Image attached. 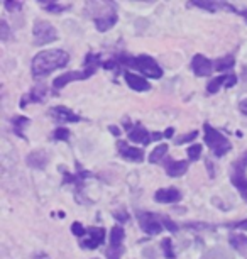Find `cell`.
I'll return each instance as SVG.
<instances>
[{"instance_id": "1", "label": "cell", "mask_w": 247, "mask_h": 259, "mask_svg": "<svg viewBox=\"0 0 247 259\" xmlns=\"http://www.w3.org/2000/svg\"><path fill=\"white\" fill-rule=\"evenodd\" d=\"M86 14L93 19L98 32H105L117 24V4L114 0H88L86 2Z\"/></svg>"}, {"instance_id": "2", "label": "cell", "mask_w": 247, "mask_h": 259, "mask_svg": "<svg viewBox=\"0 0 247 259\" xmlns=\"http://www.w3.org/2000/svg\"><path fill=\"white\" fill-rule=\"evenodd\" d=\"M70 63V55L63 50H46L34 56L32 60V75L34 78L47 76L50 73L60 68H65Z\"/></svg>"}, {"instance_id": "3", "label": "cell", "mask_w": 247, "mask_h": 259, "mask_svg": "<svg viewBox=\"0 0 247 259\" xmlns=\"http://www.w3.org/2000/svg\"><path fill=\"white\" fill-rule=\"evenodd\" d=\"M100 65H102L100 55L88 53V55L85 56V68L81 71H70V73H65V75L55 78V81H53V90H55V94H58V92H60L63 87H66L68 83L86 80V78H90L91 75H95Z\"/></svg>"}, {"instance_id": "4", "label": "cell", "mask_w": 247, "mask_h": 259, "mask_svg": "<svg viewBox=\"0 0 247 259\" xmlns=\"http://www.w3.org/2000/svg\"><path fill=\"white\" fill-rule=\"evenodd\" d=\"M120 65L129 66L137 70L139 73L146 75L149 78H161L163 76V68L158 65L156 60L147 55H140V56H127V55H120L115 58Z\"/></svg>"}, {"instance_id": "5", "label": "cell", "mask_w": 247, "mask_h": 259, "mask_svg": "<svg viewBox=\"0 0 247 259\" xmlns=\"http://www.w3.org/2000/svg\"><path fill=\"white\" fill-rule=\"evenodd\" d=\"M230 183L239 190L240 197L247 203V151H244L234 163L230 164Z\"/></svg>"}, {"instance_id": "6", "label": "cell", "mask_w": 247, "mask_h": 259, "mask_svg": "<svg viewBox=\"0 0 247 259\" xmlns=\"http://www.w3.org/2000/svg\"><path fill=\"white\" fill-rule=\"evenodd\" d=\"M203 134H205V144L217 158H222L232 149L230 141L217 129H214L210 124H203Z\"/></svg>"}, {"instance_id": "7", "label": "cell", "mask_w": 247, "mask_h": 259, "mask_svg": "<svg viewBox=\"0 0 247 259\" xmlns=\"http://www.w3.org/2000/svg\"><path fill=\"white\" fill-rule=\"evenodd\" d=\"M124 125H125L124 129H125V133H127L129 139L142 146L151 144L154 141L166 139V133H149V131L144 129L140 124H130L129 120H124Z\"/></svg>"}, {"instance_id": "8", "label": "cell", "mask_w": 247, "mask_h": 259, "mask_svg": "<svg viewBox=\"0 0 247 259\" xmlns=\"http://www.w3.org/2000/svg\"><path fill=\"white\" fill-rule=\"evenodd\" d=\"M135 217L139 221V226L147 236H158L163 232V215H156L151 212H135Z\"/></svg>"}, {"instance_id": "9", "label": "cell", "mask_w": 247, "mask_h": 259, "mask_svg": "<svg viewBox=\"0 0 247 259\" xmlns=\"http://www.w3.org/2000/svg\"><path fill=\"white\" fill-rule=\"evenodd\" d=\"M32 36H34V45L36 46H44L50 42L56 41L58 39V31L55 26H51L46 21H36L32 29Z\"/></svg>"}, {"instance_id": "10", "label": "cell", "mask_w": 247, "mask_h": 259, "mask_svg": "<svg viewBox=\"0 0 247 259\" xmlns=\"http://www.w3.org/2000/svg\"><path fill=\"white\" fill-rule=\"evenodd\" d=\"M124 239H125L124 229L120 226H114L109 236V249H107L109 259H120L124 252Z\"/></svg>"}, {"instance_id": "11", "label": "cell", "mask_w": 247, "mask_h": 259, "mask_svg": "<svg viewBox=\"0 0 247 259\" xmlns=\"http://www.w3.org/2000/svg\"><path fill=\"white\" fill-rule=\"evenodd\" d=\"M104 241H105V229L90 227V229H86L85 236L80 237V246L91 251V249H96L98 246H102Z\"/></svg>"}, {"instance_id": "12", "label": "cell", "mask_w": 247, "mask_h": 259, "mask_svg": "<svg viewBox=\"0 0 247 259\" xmlns=\"http://www.w3.org/2000/svg\"><path fill=\"white\" fill-rule=\"evenodd\" d=\"M190 2H191V6L203 9V11H208V12H217V11L237 12L235 7L227 2V0H190Z\"/></svg>"}, {"instance_id": "13", "label": "cell", "mask_w": 247, "mask_h": 259, "mask_svg": "<svg viewBox=\"0 0 247 259\" xmlns=\"http://www.w3.org/2000/svg\"><path fill=\"white\" fill-rule=\"evenodd\" d=\"M61 171H63V175H65V183H71V185H75V187H76V195H80L81 188H83V185H85V180L93 177L90 171H86L85 168H81L78 163H76V173L75 175L66 173L63 166H61Z\"/></svg>"}, {"instance_id": "14", "label": "cell", "mask_w": 247, "mask_h": 259, "mask_svg": "<svg viewBox=\"0 0 247 259\" xmlns=\"http://www.w3.org/2000/svg\"><path fill=\"white\" fill-rule=\"evenodd\" d=\"M117 149L124 159L132 161V163H142L144 161V151L135 148V146H130L127 141H117Z\"/></svg>"}, {"instance_id": "15", "label": "cell", "mask_w": 247, "mask_h": 259, "mask_svg": "<svg viewBox=\"0 0 247 259\" xmlns=\"http://www.w3.org/2000/svg\"><path fill=\"white\" fill-rule=\"evenodd\" d=\"M235 83H237V76L234 73H225V75H220V76H217L214 80L208 81L207 92L208 94H217L224 85L227 89H232V87H235Z\"/></svg>"}, {"instance_id": "16", "label": "cell", "mask_w": 247, "mask_h": 259, "mask_svg": "<svg viewBox=\"0 0 247 259\" xmlns=\"http://www.w3.org/2000/svg\"><path fill=\"white\" fill-rule=\"evenodd\" d=\"M190 66H191V71L195 73L196 76H208L212 73V70L215 68L214 63H212L207 56H203V55L193 56Z\"/></svg>"}, {"instance_id": "17", "label": "cell", "mask_w": 247, "mask_h": 259, "mask_svg": "<svg viewBox=\"0 0 247 259\" xmlns=\"http://www.w3.org/2000/svg\"><path fill=\"white\" fill-rule=\"evenodd\" d=\"M161 164L164 166L166 173H168L171 178L183 177V175H185L186 171H188V161H174V159L164 158V159L161 161Z\"/></svg>"}, {"instance_id": "18", "label": "cell", "mask_w": 247, "mask_h": 259, "mask_svg": "<svg viewBox=\"0 0 247 259\" xmlns=\"http://www.w3.org/2000/svg\"><path fill=\"white\" fill-rule=\"evenodd\" d=\"M46 94H47V89L44 85L34 87L29 94H26L22 97V100L19 105H21V109H26V105H29V104H41V102H44Z\"/></svg>"}, {"instance_id": "19", "label": "cell", "mask_w": 247, "mask_h": 259, "mask_svg": "<svg viewBox=\"0 0 247 259\" xmlns=\"http://www.w3.org/2000/svg\"><path fill=\"white\" fill-rule=\"evenodd\" d=\"M50 115L53 117V119H56L58 122H80L81 117L76 115L73 110L68 109V107H53V109L50 110Z\"/></svg>"}, {"instance_id": "20", "label": "cell", "mask_w": 247, "mask_h": 259, "mask_svg": "<svg viewBox=\"0 0 247 259\" xmlns=\"http://www.w3.org/2000/svg\"><path fill=\"white\" fill-rule=\"evenodd\" d=\"M181 192L176 188H163V190H158L154 193V200L158 203H176L181 200Z\"/></svg>"}, {"instance_id": "21", "label": "cell", "mask_w": 247, "mask_h": 259, "mask_svg": "<svg viewBox=\"0 0 247 259\" xmlns=\"http://www.w3.org/2000/svg\"><path fill=\"white\" fill-rule=\"evenodd\" d=\"M124 78H125V83H127L130 89L135 90V92H147V90H151V85H149V81L146 80V78L135 75V73L125 71Z\"/></svg>"}, {"instance_id": "22", "label": "cell", "mask_w": 247, "mask_h": 259, "mask_svg": "<svg viewBox=\"0 0 247 259\" xmlns=\"http://www.w3.org/2000/svg\"><path fill=\"white\" fill-rule=\"evenodd\" d=\"M26 161H27V164L31 166V168L42 169V168H46L50 158H47V154L44 153V151H32V153L27 156Z\"/></svg>"}, {"instance_id": "23", "label": "cell", "mask_w": 247, "mask_h": 259, "mask_svg": "<svg viewBox=\"0 0 247 259\" xmlns=\"http://www.w3.org/2000/svg\"><path fill=\"white\" fill-rule=\"evenodd\" d=\"M29 124H31V120H29L27 117H22V115L14 117V119H12V131H14V134L19 136V138H22V139H26V136H24L22 131L26 129Z\"/></svg>"}, {"instance_id": "24", "label": "cell", "mask_w": 247, "mask_h": 259, "mask_svg": "<svg viewBox=\"0 0 247 259\" xmlns=\"http://www.w3.org/2000/svg\"><path fill=\"white\" fill-rule=\"evenodd\" d=\"M230 246L237 249L240 254H244V256H247V237L245 236H240V234H234V236H230L229 239Z\"/></svg>"}, {"instance_id": "25", "label": "cell", "mask_w": 247, "mask_h": 259, "mask_svg": "<svg viewBox=\"0 0 247 259\" xmlns=\"http://www.w3.org/2000/svg\"><path fill=\"white\" fill-rule=\"evenodd\" d=\"M166 153H168V144H159L158 148L149 154V163H153V164L161 163V161L166 158Z\"/></svg>"}, {"instance_id": "26", "label": "cell", "mask_w": 247, "mask_h": 259, "mask_svg": "<svg viewBox=\"0 0 247 259\" xmlns=\"http://www.w3.org/2000/svg\"><path fill=\"white\" fill-rule=\"evenodd\" d=\"M235 65V60H234V56H224V58H219L215 63H214V66H215V70L217 71H227V70H232Z\"/></svg>"}, {"instance_id": "27", "label": "cell", "mask_w": 247, "mask_h": 259, "mask_svg": "<svg viewBox=\"0 0 247 259\" xmlns=\"http://www.w3.org/2000/svg\"><path fill=\"white\" fill-rule=\"evenodd\" d=\"M161 247H163V254L166 256L168 259H174L176 257V254H174L173 251V244H171V239L166 237V239H163V242H161Z\"/></svg>"}, {"instance_id": "28", "label": "cell", "mask_w": 247, "mask_h": 259, "mask_svg": "<svg viewBox=\"0 0 247 259\" xmlns=\"http://www.w3.org/2000/svg\"><path fill=\"white\" fill-rule=\"evenodd\" d=\"M202 156V146L200 144H193L188 148V158H190V161H198Z\"/></svg>"}, {"instance_id": "29", "label": "cell", "mask_w": 247, "mask_h": 259, "mask_svg": "<svg viewBox=\"0 0 247 259\" xmlns=\"http://www.w3.org/2000/svg\"><path fill=\"white\" fill-rule=\"evenodd\" d=\"M53 139L55 141H68L70 139V131L66 129V127H58L55 131V134H53Z\"/></svg>"}, {"instance_id": "30", "label": "cell", "mask_w": 247, "mask_h": 259, "mask_svg": "<svg viewBox=\"0 0 247 259\" xmlns=\"http://www.w3.org/2000/svg\"><path fill=\"white\" fill-rule=\"evenodd\" d=\"M202 259H230L225 252H222L220 249H214V251L207 252Z\"/></svg>"}, {"instance_id": "31", "label": "cell", "mask_w": 247, "mask_h": 259, "mask_svg": "<svg viewBox=\"0 0 247 259\" xmlns=\"http://www.w3.org/2000/svg\"><path fill=\"white\" fill-rule=\"evenodd\" d=\"M21 7H22L21 0H6V9L9 12H17L21 11Z\"/></svg>"}, {"instance_id": "32", "label": "cell", "mask_w": 247, "mask_h": 259, "mask_svg": "<svg viewBox=\"0 0 247 259\" xmlns=\"http://www.w3.org/2000/svg\"><path fill=\"white\" fill-rule=\"evenodd\" d=\"M163 226L164 229H168L169 232H178V226L169 217H166V215H163Z\"/></svg>"}, {"instance_id": "33", "label": "cell", "mask_w": 247, "mask_h": 259, "mask_svg": "<svg viewBox=\"0 0 247 259\" xmlns=\"http://www.w3.org/2000/svg\"><path fill=\"white\" fill-rule=\"evenodd\" d=\"M71 232H73L76 237H83L85 232H86V229L81 226L80 222H73V226H71Z\"/></svg>"}, {"instance_id": "34", "label": "cell", "mask_w": 247, "mask_h": 259, "mask_svg": "<svg viewBox=\"0 0 247 259\" xmlns=\"http://www.w3.org/2000/svg\"><path fill=\"white\" fill-rule=\"evenodd\" d=\"M198 136L196 131H193V133L186 134V136H181V138H178V141H174L176 144H185V143H190V141H193Z\"/></svg>"}, {"instance_id": "35", "label": "cell", "mask_w": 247, "mask_h": 259, "mask_svg": "<svg viewBox=\"0 0 247 259\" xmlns=\"http://www.w3.org/2000/svg\"><path fill=\"white\" fill-rule=\"evenodd\" d=\"M0 26H2V34H0V37H2V41H7L9 39V26H7V22L6 21H2V24H0Z\"/></svg>"}, {"instance_id": "36", "label": "cell", "mask_w": 247, "mask_h": 259, "mask_svg": "<svg viewBox=\"0 0 247 259\" xmlns=\"http://www.w3.org/2000/svg\"><path fill=\"white\" fill-rule=\"evenodd\" d=\"M229 227H232V229H242V231H247V219H245V221H240V222L229 224Z\"/></svg>"}, {"instance_id": "37", "label": "cell", "mask_w": 247, "mask_h": 259, "mask_svg": "<svg viewBox=\"0 0 247 259\" xmlns=\"http://www.w3.org/2000/svg\"><path fill=\"white\" fill-rule=\"evenodd\" d=\"M114 217L117 219V221H120V222H122V221H129V213L125 212V210H122V212H115Z\"/></svg>"}, {"instance_id": "38", "label": "cell", "mask_w": 247, "mask_h": 259, "mask_svg": "<svg viewBox=\"0 0 247 259\" xmlns=\"http://www.w3.org/2000/svg\"><path fill=\"white\" fill-rule=\"evenodd\" d=\"M239 110L247 117V99H244V100H242L240 104H239Z\"/></svg>"}, {"instance_id": "39", "label": "cell", "mask_w": 247, "mask_h": 259, "mask_svg": "<svg viewBox=\"0 0 247 259\" xmlns=\"http://www.w3.org/2000/svg\"><path fill=\"white\" fill-rule=\"evenodd\" d=\"M109 129H110V133H112L114 136H119V134H120V131H119V129H117V127H115V125H110Z\"/></svg>"}, {"instance_id": "40", "label": "cell", "mask_w": 247, "mask_h": 259, "mask_svg": "<svg viewBox=\"0 0 247 259\" xmlns=\"http://www.w3.org/2000/svg\"><path fill=\"white\" fill-rule=\"evenodd\" d=\"M37 2H41L42 6H44V7H47V6H51L53 2H56V0H37Z\"/></svg>"}, {"instance_id": "41", "label": "cell", "mask_w": 247, "mask_h": 259, "mask_svg": "<svg viewBox=\"0 0 247 259\" xmlns=\"http://www.w3.org/2000/svg\"><path fill=\"white\" fill-rule=\"evenodd\" d=\"M242 80H244L247 83V66L242 68Z\"/></svg>"}, {"instance_id": "42", "label": "cell", "mask_w": 247, "mask_h": 259, "mask_svg": "<svg viewBox=\"0 0 247 259\" xmlns=\"http://www.w3.org/2000/svg\"><path fill=\"white\" fill-rule=\"evenodd\" d=\"M137 2H146V4H154V2H158V0H137Z\"/></svg>"}, {"instance_id": "43", "label": "cell", "mask_w": 247, "mask_h": 259, "mask_svg": "<svg viewBox=\"0 0 247 259\" xmlns=\"http://www.w3.org/2000/svg\"><path fill=\"white\" fill-rule=\"evenodd\" d=\"M242 16H244V19H245V21H247V11H244V12H242Z\"/></svg>"}]
</instances>
